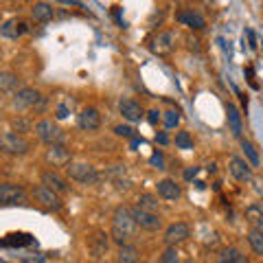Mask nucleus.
<instances>
[{"instance_id": "nucleus-1", "label": "nucleus", "mask_w": 263, "mask_h": 263, "mask_svg": "<svg viewBox=\"0 0 263 263\" xmlns=\"http://www.w3.org/2000/svg\"><path fill=\"white\" fill-rule=\"evenodd\" d=\"M134 235H136V221H134V217H132V211L127 206H119L112 215V230H110L112 241L123 246V243H127Z\"/></svg>"}, {"instance_id": "nucleus-2", "label": "nucleus", "mask_w": 263, "mask_h": 263, "mask_svg": "<svg viewBox=\"0 0 263 263\" xmlns=\"http://www.w3.org/2000/svg\"><path fill=\"white\" fill-rule=\"evenodd\" d=\"M33 132H35V136H37L42 143H46V145H60V143L66 141L64 129L57 125L55 121H51V119L37 121V123H35V127H33Z\"/></svg>"}, {"instance_id": "nucleus-3", "label": "nucleus", "mask_w": 263, "mask_h": 263, "mask_svg": "<svg viewBox=\"0 0 263 263\" xmlns=\"http://www.w3.org/2000/svg\"><path fill=\"white\" fill-rule=\"evenodd\" d=\"M29 149H31V145L22 134H15V132H5V134H0V152L3 154L24 156Z\"/></svg>"}, {"instance_id": "nucleus-4", "label": "nucleus", "mask_w": 263, "mask_h": 263, "mask_svg": "<svg viewBox=\"0 0 263 263\" xmlns=\"http://www.w3.org/2000/svg\"><path fill=\"white\" fill-rule=\"evenodd\" d=\"M44 103V97L37 92L35 88H22L15 92L11 105L18 112H27V110H33V108H40Z\"/></svg>"}, {"instance_id": "nucleus-5", "label": "nucleus", "mask_w": 263, "mask_h": 263, "mask_svg": "<svg viewBox=\"0 0 263 263\" xmlns=\"http://www.w3.org/2000/svg\"><path fill=\"white\" fill-rule=\"evenodd\" d=\"M66 174H68L70 180H75L79 184H95L97 182V169L90 162H70L66 167Z\"/></svg>"}, {"instance_id": "nucleus-6", "label": "nucleus", "mask_w": 263, "mask_h": 263, "mask_svg": "<svg viewBox=\"0 0 263 263\" xmlns=\"http://www.w3.org/2000/svg\"><path fill=\"white\" fill-rule=\"evenodd\" d=\"M33 197H35V202L40 206H44L46 211H62V206H64L60 193H55L53 189H48L44 184L33 186Z\"/></svg>"}, {"instance_id": "nucleus-7", "label": "nucleus", "mask_w": 263, "mask_h": 263, "mask_svg": "<svg viewBox=\"0 0 263 263\" xmlns=\"http://www.w3.org/2000/svg\"><path fill=\"white\" fill-rule=\"evenodd\" d=\"M27 202V193L20 184L13 182H0V206H13V204Z\"/></svg>"}, {"instance_id": "nucleus-8", "label": "nucleus", "mask_w": 263, "mask_h": 263, "mask_svg": "<svg viewBox=\"0 0 263 263\" xmlns=\"http://www.w3.org/2000/svg\"><path fill=\"white\" fill-rule=\"evenodd\" d=\"M44 158L51 167H68L72 162V154L64 143H60V145H48Z\"/></svg>"}, {"instance_id": "nucleus-9", "label": "nucleus", "mask_w": 263, "mask_h": 263, "mask_svg": "<svg viewBox=\"0 0 263 263\" xmlns=\"http://www.w3.org/2000/svg\"><path fill=\"white\" fill-rule=\"evenodd\" d=\"M129 211H132V217H134L136 226H141L145 230H160L162 228V219H160V215H156V213L145 211L141 206H134Z\"/></svg>"}, {"instance_id": "nucleus-10", "label": "nucleus", "mask_w": 263, "mask_h": 263, "mask_svg": "<svg viewBox=\"0 0 263 263\" xmlns=\"http://www.w3.org/2000/svg\"><path fill=\"white\" fill-rule=\"evenodd\" d=\"M176 44V33L174 31H160L149 40V51L156 55H167Z\"/></svg>"}, {"instance_id": "nucleus-11", "label": "nucleus", "mask_w": 263, "mask_h": 263, "mask_svg": "<svg viewBox=\"0 0 263 263\" xmlns=\"http://www.w3.org/2000/svg\"><path fill=\"white\" fill-rule=\"evenodd\" d=\"M189 237H191V228L184 221H176V224H171L167 230H164V243L167 246H178L186 241Z\"/></svg>"}, {"instance_id": "nucleus-12", "label": "nucleus", "mask_w": 263, "mask_h": 263, "mask_svg": "<svg viewBox=\"0 0 263 263\" xmlns=\"http://www.w3.org/2000/svg\"><path fill=\"white\" fill-rule=\"evenodd\" d=\"M228 171H230V176L235 180H239V182H250L252 180V167L243 158H239V156H230Z\"/></svg>"}, {"instance_id": "nucleus-13", "label": "nucleus", "mask_w": 263, "mask_h": 263, "mask_svg": "<svg viewBox=\"0 0 263 263\" xmlns=\"http://www.w3.org/2000/svg\"><path fill=\"white\" fill-rule=\"evenodd\" d=\"M77 125L84 132H95L101 125V114L97 108H84L77 114Z\"/></svg>"}, {"instance_id": "nucleus-14", "label": "nucleus", "mask_w": 263, "mask_h": 263, "mask_svg": "<svg viewBox=\"0 0 263 263\" xmlns=\"http://www.w3.org/2000/svg\"><path fill=\"white\" fill-rule=\"evenodd\" d=\"M27 31H29L27 22H22L18 18H9V20H5L3 24H0V35L7 37V40H18Z\"/></svg>"}, {"instance_id": "nucleus-15", "label": "nucleus", "mask_w": 263, "mask_h": 263, "mask_svg": "<svg viewBox=\"0 0 263 263\" xmlns=\"http://www.w3.org/2000/svg\"><path fill=\"white\" fill-rule=\"evenodd\" d=\"M119 112L123 114V119L129 121V123H138V121L145 117V112H143V108H141V103L132 101V99H123V101L119 103Z\"/></svg>"}, {"instance_id": "nucleus-16", "label": "nucleus", "mask_w": 263, "mask_h": 263, "mask_svg": "<svg viewBox=\"0 0 263 263\" xmlns=\"http://www.w3.org/2000/svg\"><path fill=\"white\" fill-rule=\"evenodd\" d=\"M176 20H178V22H182L184 27H189V29H195V31H200V29L206 27V20H204L202 15L197 13V11H193V9L178 11V13H176Z\"/></svg>"}, {"instance_id": "nucleus-17", "label": "nucleus", "mask_w": 263, "mask_h": 263, "mask_svg": "<svg viewBox=\"0 0 263 263\" xmlns=\"http://www.w3.org/2000/svg\"><path fill=\"white\" fill-rule=\"evenodd\" d=\"M88 250L92 252V257L105 254L108 252V235H105L103 230H95V233L88 237Z\"/></svg>"}, {"instance_id": "nucleus-18", "label": "nucleus", "mask_w": 263, "mask_h": 263, "mask_svg": "<svg viewBox=\"0 0 263 263\" xmlns=\"http://www.w3.org/2000/svg\"><path fill=\"white\" fill-rule=\"evenodd\" d=\"M158 195L162 197V200H167V202H176V200H180L182 191H180V184H176V180L164 178V180L158 182Z\"/></svg>"}, {"instance_id": "nucleus-19", "label": "nucleus", "mask_w": 263, "mask_h": 263, "mask_svg": "<svg viewBox=\"0 0 263 263\" xmlns=\"http://www.w3.org/2000/svg\"><path fill=\"white\" fill-rule=\"evenodd\" d=\"M40 180H42L44 186L53 189L55 193H66V191H68V184H66V180L60 174H57V171H44Z\"/></svg>"}, {"instance_id": "nucleus-20", "label": "nucleus", "mask_w": 263, "mask_h": 263, "mask_svg": "<svg viewBox=\"0 0 263 263\" xmlns=\"http://www.w3.org/2000/svg\"><path fill=\"white\" fill-rule=\"evenodd\" d=\"M226 114H228V125H230V132H233L235 136H241L243 123H241V114H239V110H237V105L228 103V108H226Z\"/></svg>"}, {"instance_id": "nucleus-21", "label": "nucleus", "mask_w": 263, "mask_h": 263, "mask_svg": "<svg viewBox=\"0 0 263 263\" xmlns=\"http://www.w3.org/2000/svg\"><path fill=\"white\" fill-rule=\"evenodd\" d=\"M246 219H248V224L257 230H263V206L259 204H252V206L246 209Z\"/></svg>"}, {"instance_id": "nucleus-22", "label": "nucleus", "mask_w": 263, "mask_h": 263, "mask_svg": "<svg viewBox=\"0 0 263 263\" xmlns=\"http://www.w3.org/2000/svg\"><path fill=\"white\" fill-rule=\"evenodd\" d=\"M119 263H138V248L132 243H123L117 254Z\"/></svg>"}, {"instance_id": "nucleus-23", "label": "nucleus", "mask_w": 263, "mask_h": 263, "mask_svg": "<svg viewBox=\"0 0 263 263\" xmlns=\"http://www.w3.org/2000/svg\"><path fill=\"white\" fill-rule=\"evenodd\" d=\"M31 13H33V18H35L37 22H48V20L53 18L55 11H53V7L48 5V3H37V5L31 9Z\"/></svg>"}, {"instance_id": "nucleus-24", "label": "nucleus", "mask_w": 263, "mask_h": 263, "mask_svg": "<svg viewBox=\"0 0 263 263\" xmlns=\"http://www.w3.org/2000/svg\"><path fill=\"white\" fill-rule=\"evenodd\" d=\"M18 84V75H13L9 70H0V92H9L11 88Z\"/></svg>"}, {"instance_id": "nucleus-25", "label": "nucleus", "mask_w": 263, "mask_h": 263, "mask_svg": "<svg viewBox=\"0 0 263 263\" xmlns=\"http://www.w3.org/2000/svg\"><path fill=\"white\" fill-rule=\"evenodd\" d=\"M248 243L252 246V250H254V252L263 257V230L250 228V233H248Z\"/></svg>"}, {"instance_id": "nucleus-26", "label": "nucleus", "mask_w": 263, "mask_h": 263, "mask_svg": "<svg viewBox=\"0 0 263 263\" xmlns=\"http://www.w3.org/2000/svg\"><path fill=\"white\" fill-rule=\"evenodd\" d=\"M33 243V237L27 233H13L3 241V246H29Z\"/></svg>"}, {"instance_id": "nucleus-27", "label": "nucleus", "mask_w": 263, "mask_h": 263, "mask_svg": "<svg viewBox=\"0 0 263 263\" xmlns=\"http://www.w3.org/2000/svg\"><path fill=\"white\" fill-rule=\"evenodd\" d=\"M221 263H248V261L237 248H226L221 252Z\"/></svg>"}, {"instance_id": "nucleus-28", "label": "nucleus", "mask_w": 263, "mask_h": 263, "mask_svg": "<svg viewBox=\"0 0 263 263\" xmlns=\"http://www.w3.org/2000/svg\"><path fill=\"white\" fill-rule=\"evenodd\" d=\"M136 206H141V209H145V211L156 213V211H158V200H156L154 195H149V193H143V195H138Z\"/></svg>"}, {"instance_id": "nucleus-29", "label": "nucleus", "mask_w": 263, "mask_h": 263, "mask_svg": "<svg viewBox=\"0 0 263 263\" xmlns=\"http://www.w3.org/2000/svg\"><path fill=\"white\" fill-rule=\"evenodd\" d=\"M241 149L246 154V158H248L250 167H259V154H257V149H254V145L250 141H241Z\"/></svg>"}, {"instance_id": "nucleus-30", "label": "nucleus", "mask_w": 263, "mask_h": 263, "mask_svg": "<svg viewBox=\"0 0 263 263\" xmlns=\"http://www.w3.org/2000/svg\"><path fill=\"white\" fill-rule=\"evenodd\" d=\"M176 147H180V149H193V138L189 132L180 129L176 134Z\"/></svg>"}, {"instance_id": "nucleus-31", "label": "nucleus", "mask_w": 263, "mask_h": 263, "mask_svg": "<svg viewBox=\"0 0 263 263\" xmlns=\"http://www.w3.org/2000/svg\"><path fill=\"white\" fill-rule=\"evenodd\" d=\"M158 263H180V254L176 250V246H169V248L162 252V257H160Z\"/></svg>"}, {"instance_id": "nucleus-32", "label": "nucleus", "mask_w": 263, "mask_h": 263, "mask_svg": "<svg viewBox=\"0 0 263 263\" xmlns=\"http://www.w3.org/2000/svg\"><path fill=\"white\" fill-rule=\"evenodd\" d=\"M114 134L123 136V138H134L136 132H134V127H129V125H117L114 127Z\"/></svg>"}, {"instance_id": "nucleus-33", "label": "nucleus", "mask_w": 263, "mask_h": 263, "mask_svg": "<svg viewBox=\"0 0 263 263\" xmlns=\"http://www.w3.org/2000/svg\"><path fill=\"white\" fill-rule=\"evenodd\" d=\"M178 123H180L178 112H174V110H171V112H167V114H164V127H167V129H174V127L178 125Z\"/></svg>"}, {"instance_id": "nucleus-34", "label": "nucleus", "mask_w": 263, "mask_h": 263, "mask_svg": "<svg viewBox=\"0 0 263 263\" xmlns=\"http://www.w3.org/2000/svg\"><path fill=\"white\" fill-rule=\"evenodd\" d=\"M149 162H152V167H156V169H164V156H162V152H154Z\"/></svg>"}, {"instance_id": "nucleus-35", "label": "nucleus", "mask_w": 263, "mask_h": 263, "mask_svg": "<svg viewBox=\"0 0 263 263\" xmlns=\"http://www.w3.org/2000/svg\"><path fill=\"white\" fill-rule=\"evenodd\" d=\"M160 112L158 110H149V112H147V121H149L152 123V125H158V123H160Z\"/></svg>"}, {"instance_id": "nucleus-36", "label": "nucleus", "mask_w": 263, "mask_h": 263, "mask_svg": "<svg viewBox=\"0 0 263 263\" xmlns=\"http://www.w3.org/2000/svg\"><path fill=\"white\" fill-rule=\"evenodd\" d=\"M66 117H68V105L60 103L57 105V119H66Z\"/></svg>"}, {"instance_id": "nucleus-37", "label": "nucleus", "mask_w": 263, "mask_h": 263, "mask_svg": "<svg viewBox=\"0 0 263 263\" xmlns=\"http://www.w3.org/2000/svg\"><path fill=\"white\" fill-rule=\"evenodd\" d=\"M195 176H197V167L186 169V171H184V178H186V180H191V178H195Z\"/></svg>"}, {"instance_id": "nucleus-38", "label": "nucleus", "mask_w": 263, "mask_h": 263, "mask_svg": "<svg viewBox=\"0 0 263 263\" xmlns=\"http://www.w3.org/2000/svg\"><path fill=\"white\" fill-rule=\"evenodd\" d=\"M246 35L250 37V48H257V40H254V33L248 29V31H246Z\"/></svg>"}, {"instance_id": "nucleus-39", "label": "nucleus", "mask_w": 263, "mask_h": 263, "mask_svg": "<svg viewBox=\"0 0 263 263\" xmlns=\"http://www.w3.org/2000/svg\"><path fill=\"white\" fill-rule=\"evenodd\" d=\"M13 127H15V129H27V123H24V121H18V119H15V121H13Z\"/></svg>"}, {"instance_id": "nucleus-40", "label": "nucleus", "mask_w": 263, "mask_h": 263, "mask_svg": "<svg viewBox=\"0 0 263 263\" xmlns=\"http://www.w3.org/2000/svg\"><path fill=\"white\" fill-rule=\"evenodd\" d=\"M169 138H167V134H156V143H160V145H164Z\"/></svg>"}, {"instance_id": "nucleus-41", "label": "nucleus", "mask_w": 263, "mask_h": 263, "mask_svg": "<svg viewBox=\"0 0 263 263\" xmlns=\"http://www.w3.org/2000/svg\"><path fill=\"white\" fill-rule=\"evenodd\" d=\"M189 263H193V261H189Z\"/></svg>"}]
</instances>
